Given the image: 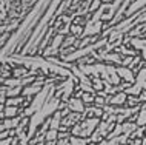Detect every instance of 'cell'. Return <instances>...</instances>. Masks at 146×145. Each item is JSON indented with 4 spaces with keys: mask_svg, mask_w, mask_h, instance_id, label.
I'll list each match as a JSON object with an SVG mask.
<instances>
[{
    "mask_svg": "<svg viewBox=\"0 0 146 145\" xmlns=\"http://www.w3.org/2000/svg\"><path fill=\"white\" fill-rule=\"evenodd\" d=\"M103 31H105V22L103 20H92V19H89V20H86V23H85L82 37H96V39H98L100 34H103Z\"/></svg>",
    "mask_w": 146,
    "mask_h": 145,
    "instance_id": "obj_1",
    "label": "cell"
},
{
    "mask_svg": "<svg viewBox=\"0 0 146 145\" xmlns=\"http://www.w3.org/2000/svg\"><path fill=\"white\" fill-rule=\"evenodd\" d=\"M5 19H6V14H2V13H0V23L5 20Z\"/></svg>",
    "mask_w": 146,
    "mask_h": 145,
    "instance_id": "obj_12",
    "label": "cell"
},
{
    "mask_svg": "<svg viewBox=\"0 0 146 145\" xmlns=\"http://www.w3.org/2000/svg\"><path fill=\"white\" fill-rule=\"evenodd\" d=\"M62 119H63V113L58 110V111H56L52 116L49 117V128H51V130H60Z\"/></svg>",
    "mask_w": 146,
    "mask_h": 145,
    "instance_id": "obj_5",
    "label": "cell"
},
{
    "mask_svg": "<svg viewBox=\"0 0 146 145\" xmlns=\"http://www.w3.org/2000/svg\"><path fill=\"white\" fill-rule=\"evenodd\" d=\"M5 119H6V117H5V114H3V111H0V124H2Z\"/></svg>",
    "mask_w": 146,
    "mask_h": 145,
    "instance_id": "obj_11",
    "label": "cell"
},
{
    "mask_svg": "<svg viewBox=\"0 0 146 145\" xmlns=\"http://www.w3.org/2000/svg\"><path fill=\"white\" fill-rule=\"evenodd\" d=\"M115 51H117L118 54H121L123 57H128V56H137V53H139V51H135L134 48H129V46H126V45H123V43L118 46Z\"/></svg>",
    "mask_w": 146,
    "mask_h": 145,
    "instance_id": "obj_8",
    "label": "cell"
},
{
    "mask_svg": "<svg viewBox=\"0 0 146 145\" xmlns=\"http://www.w3.org/2000/svg\"><path fill=\"white\" fill-rule=\"evenodd\" d=\"M135 124L137 127H146V110L140 108V111L135 116Z\"/></svg>",
    "mask_w": 146,
    "mask_h": 145,
    "instance_id": "obj_9",
    "label": "cell"
},
{
    "mask_svg": "<svg viewBox=\"0 0 146 145\" xmlns=\"http://www.w3.org/2000/svg\"><path fill=\"white\" fill-rule=\"evenodd\" d=\"M117 74L123 82H128V84H134L135 82V73L132 71L129 66H123V65H118L117 66Z\"/></svg>",
    "mask_w": 146,
    "mask_h": 145,
    "instance_id": "obj_3",
    "label": "cell"
},
{
    "mask_svg": "<svg viewBox=\"0 0 146 145\" xmlns=\"http://www.w3.org/2000/svg\"><path fill=\"white\" fill-rule=\"evenodd\" d=\"M58 139V130H49L45 133V142H56Z\"/></svg>",
    "mask_w": 146,
    "mask_h": 145,
    "instance_id": "obj_10",
    "label": "cell"
},
{
    "mask_svg": "<svg viewBox=\"0 0 146 145\" xmlns=\"http://www.w3.org/2000/svg\"><path fill=\"white\" fill-rule=\"evenodd\" d=\"M0 63H2V62H0Z\"/></svg>",
    "mask_w": 146,
    "mask_h": 145,
    "instance_id": "obj_13",
    "label": "cell"
},
{
    "mask_svg": "<svg viewBox=\"0 0 146 145\" xmlns=\"http://www.w3.org/2000/svg\"><path fill=\"white\" fill-rule=\"evenodd\" d=\"M20 107H11V105H5V110H3V114H5L6 119H13V117L20 116Z\"/></svg>",
    "mask_w": 146,
    "mask_h": 145,
    "instance_id": "obj_6",
    "label": "cell"
},
{
    "mask_svg": "<svg viewBox=\"0 0 146 145\" xmlns=\"http://www.w3.org/2000/svg\"><path fill=\"white\" fill-rule=\"evenodd\" d=\"M128 102V94L125 91H118L112 96H106V105H114V107H123Z\"/></svg>",
    "mask_w": 146,
    "mask_h": 145,
    "instance_id": "obj_2",
    "label": "cell"
},
{
    "mask_svg": "<svg viewBox=\"0 0 146 145\" xmlns=\"http://www.w3.org/2000/svg\"><path fill=\"white\" fill-rule=\"evenodd\" d=\"M66 107H68L69 111H74V113H82L83 114L85 113V104H83V100L80 99V97H77V96H74V97H71V99L66 102Z\"/></svg>",
    "mask_w": 146,
    "mask_h": 145,
    "instance_id": "obj_4",
    "label": "cell"
},
{
    "mask_svg": "<svg viewBox=\"0 0 146 145\" xmlns=\"http://www.w3.org/2000/svg\"><path fill=\"white\" fill-rule=\"evenodd\" d=\"M77 97H80L82 100H83V104H88V105H94V99H96V94H92V93H86V91H78Z\"/></svg>",
    "mask_w": 146,
    "mask_h": 145,
    "instance_id": "obj_7",
    "label": "cell"
}]
</instances>
